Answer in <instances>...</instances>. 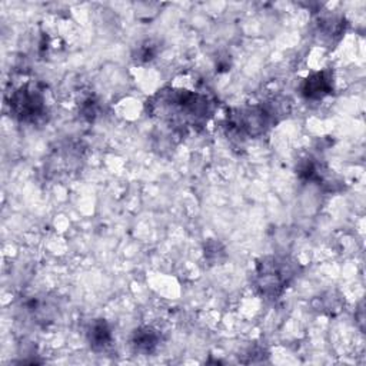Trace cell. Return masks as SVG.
Listing matches in <instances>:
<instances>
[{
	"instance_id": "6da1fadb",
	"label": "cell",
	"mask_w": 366,
	"mask_h": 366,
	"mask_svg": "<svg viewBox=\"0 0 366 366\" xmlns=\"http://www.w3.org/2000/svg\"><path fill=\"white\" fill-rule=\"evenodd\" d=\"M152 106L174 126H197L210 112V102L204 94L187 90H163Z\"/></svg>"
},
{
	"instance_id": "7a4b0ae2",
	"label": "cell",
	"mask_w": 366,
	"mask_h": 366,
	"mask_svg": "<svg viewBox=\"0 0 366 366\" xmlns=\"http://www.w3.org/2000/svg\"><path fill=\"white\" fill-rule=\"evenodd\" d=\"M295 270L286 259L264 257L256 267V287L263 296L277 297L293 279Z\"/></svg>"
},
{
	"instance_id": "3957f363",
	"label": "cell",
	"mask_w": 366,
	"mask_h": 366,
	"mask_svg": "<svg viewBox=\"0 0 366 366\" xmlns=\"http://www.w3.org/2000/svg\"><path fill=\"white\" fill-rule=\"evenodd\" d=\"M10 112L23 122H34L46 112L44 97L41 92L31 87H19L11 93L9 100Z\"/></svg>"
},
{
	"instance_id": "277c9868",
	"label": "cell",
	"mask_w": 366,
	"mask_h": 366,
	"mask_svg": "<svg viewBox=\"0 0 366 366\" xmlns=\"http://www.w3.org/2000/svg\"><path fill=\"white\" fill-rule=\"evenodd\" d=\"M330 92H332V76L327 71H319L309 76L302 86V94L307 99H322Z\"/></svg>"
},
{
	"instance_id": "5b68a950",
	"label": "cell",
	"mask_w": 366,
	"mask_h": 366,
	"mask_svg": "<svg viewBox=\"0 0 366 366\" xmlns=\"http://www.w3.org/2000/svg\"><path fill=\"white\" fill-rule=\"evenodd\" d=\"M89 342L94 350H102L112 342V333L107 323L102 319L93 322L89 330Z\"/></svg>"
},
{
	"instance_id": "8992f818",
	"label": "cell",
	"mask_w": 366,
	"mask_h": 366,
	"mask_svg": "<svg viewBox=\"0 0 366 366\" xmlns=\"http://www.w3.org/2000/svg\"><path fill=\"white\" fill-rule=\"evenodd\" d=\"M132 342H133V346L136 347V350L149 353L156 347V345L159 342V336L152 329L144 327V329H139L134 332Z\"/></svg>"
}]
</instances>
